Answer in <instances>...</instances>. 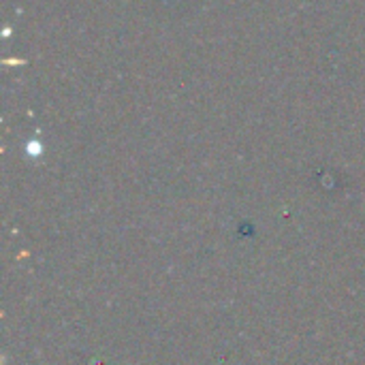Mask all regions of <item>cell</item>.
I'll use <instances>...</instances> for the list:
<instances>
[{
    "label": "cell",
    "mask_w": 365,
    "mask_h": 365,
    "mask_svg": "<svg viewBox=\"0 0 365 365\" xmlns=\"http://www.w3.org/2000/svg\"><path fill=\"white\" fill-rule=\"evenodd\" d=\"M28 150H30V154H38V150H41V145H38L36 141H32V143L28 145Z\"/></svg>",
    "instance_id": "1"
}]
</instances>
